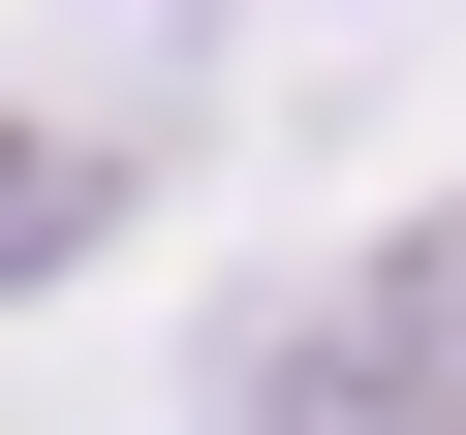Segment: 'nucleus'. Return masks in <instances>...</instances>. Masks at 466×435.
Wrapping results in <instances>:
<instances>
[{
  "label": "nucleus",
  "mask_w": 466,
  "mask_h": 435,
  "mask_svg": "<svg viewBox=\"0 0 466 435\" xmlns=\"http://www.w3.org/2000/svg\"><path fill=\"white\" fill-rule=\"evenodd\" d=\"M280 435H466V249H404V280L280 373Z\"/></svg>",
  "instance_id": "nucleus-1"
}]
</instances>
